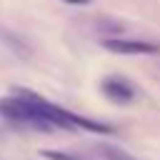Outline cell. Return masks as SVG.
Returning a JSON list of instances; mask_svg holds the SVG:
<instances>
[{"mask_svg":"<svg viewBox=\"0 0 160 160\" xmlns=\"http://www.w3.org/2000/svg\"><path fill=\"white\" fill-rule=\"evenodd\" d=\"M102 48L118 55H155L158 45L150 40H138V38H105Z\"/></svg>","mask_w":160,"mask_h":160,"instance_id":"7a4b0ae2","label":"cell"},{"mask_svg":"<svg viewBox=\"0 0 160 160\" xmlns=\"http://www.w3.org/2000/svg\"><path fill=\"white\" fill-rule=\"evenodd\" d=\"M100 88H102V92H105L108 100L120 102V105H128V102H132V98H135V88H132L128 80H122V78H105Z\"/></svg>","mask_w":160,"mask_h":160,"instance_id":"3957f363","label":"cell"},{"mask_svg":"<svg viewBox=\"0 0 160 160\" xmlns=\"http://www.w3.org/2000/svg\"><path fill=\"white\" fill-rule=\"evenodd\" d=\"M0 115L8 118V120L22 122V125H32V128H40V130H50V125L45 122V118L40 115V110L35 108L32 98H30L25 90H22L20 95H15V98L0 100Z\"/></svg>","mask_w":160,"mask_h":160,"instance_id":"6da1fadb","label":"cell"},{"mask_svg":"<svg viewBox=\"0 0 160 160\" xmlns=\"http://www.w3.org/2000/svg\"><path fill=\"white\" fill-rule=\"evenodd\" d=\"M98 152H100L105 160H138V158L130 155L128 150H122V148H118V145H108V142L98 145Z\"/></svg>","mask_w":160,"mask_h":160,"instance_id":"277c9868","label":"cell"},{"mask_svg":"<svg viewBox=\"0 0 160 160\" xmlns=\"http://www.w3.org/2000/svg\"><path fill=\"white\" fill-rule=\"evenodd\" d=\"M62 2H68V5H88L90 0H62Z\"/></svg>","mask_w":160,"mask_h":160,"instance_id":"8992f818","label":"cell"},{"mask_svg":"<svg viewBox=\"0 0 160 160\" xmlns=\"http://www.w3.org/2000/svg\"><path fill=\"white\" fill-rule=\"evenodd\" d=\"M42 155H45L48 160H78V158H72V155H68V152H60V150H42Z\"/></svg>","mask_w":160,"mask_h":160,"instance_id":"5b68a950","label":"cell"}]
</instances>
